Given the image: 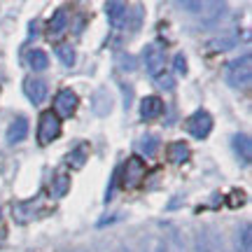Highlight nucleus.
Instances as JSON below:
<instances>
[{
  "label": "nucleus",
  "instance_id": "obj_20",
  "mask_svg": "<svg viewBox=\"0 0 252 252\" xmlns=\"http://www.w3.org/2000/svg\"><path fill=\"white\" fill-rule=\"evenodd\" d=\"M117 63H119V68H122V70H135V59H133V56L119 54L117 56Z\"/></svg>",
  "mask_w": 252,
  "mask_h": 252
},
{
  "label": "nucleus",
  "instance_id": "obj_12",
  "mask_svg": "<svg viewBox=\"0 0 252 252\" xmlns=\"http://www.w3.org/2000/svg\"><path fill=\"white\" fill-rule=\"evenodd\" d=\"M26 63H28V68H33V70H47L49 68V56L42 52V49H28V54H26Z\"/></svg>",
  "mask_w": 252,
  "mask_h": 252
},
{
  "label": "nucleus",
  "instance_id": "obj_25",
  "mask_svg": "<svg viewBox=\"0 0 252 252\" xmlns=\"http://www.w3.org/2000/svg\"><path fill=\"white\" fill-rule=\"evenodd\" d=\"M5 243V231H0V245Z\"/></svg>",
  "mask_w": 252,
  "mask_h": 252
},
{
  "label": "nucleus",
  "instance_id": "obj_13",
  "mask_svg": "<svg viewBox=\"0 0 252 252\" xmlns=\"http://www.w3.org/2000/svg\"><path fill=\"white\" fill-rule=\"evenodd\" d=\"M234 150L236 154L241 157L243 163H250V157H252V145H250V138L245 133H236L234 135Z\"/></svg>",
  "mask_w": 252,
  "mask_h": 252
},
{
  "label": "nucleus",
  "instance_id": "obj_15",
  "mask_svg": "<svg viewBox=\"0 0 252 252\" xmlns=\"http://www.w3.org/2000/svg\"><path fill=\"white\" fill-rule=\"evenodd\" d=\"M196 252H220V243L208 231H201L196 236Z\"/></svg>",
  "mask_w": 252,
  "mask_h": 252
},
{
  "label": "nucleus",
  "instance_id": "obj_24",
  "mask_svg": "<svg viewBox=\"0 0 252 252\" xmlns=\"http://www.w3.org/2000/svg\"><path fill=\"white\" fill-rule=\"evenodd\" d=\"M147 252H166V245L161 241H152V248H147Z\"/></svg>",
  "mask_w": 252,
  "mask_h": 252
},
{
  "label": "nucleus",
  "instance_id": "obj_4",
  "mask_svg": "<svg viewBox=\"0 0 252 252\" xmlns=\"http://www.w3.org/2000/svg\"><path fill=\"white\" fill-rule=\"evenodd\" d=\"M145 70L152 77H161V72L166 70V52L161 42H152L145 47Z\"/></svg>",
  "mask_w": 252,
  "mask_h": 252
},
{
  "label": "nucleus",
  "instance_id": "obj_18",
  "mask_svg": "<svg viewBox=\"0 0 252 252\" xmlns=\"http://www.w3.org/2000/svg\"><path fill=\"white\" fill-rule=\"evenodd\" d=\"M70 189V178L68 175H56L54 182H52V191H54V198H63Z\"/></svg>",
  "mask_w": 252,
  "mask_h": 252
},
{
  "label": "nucleus",
  "instance_id": "obj_7",
  "mask_svg": "<svg viewBox=\"0 0 252 252\" xmlns=\"http://www.w3.org/2000/svg\"><path fill=\"white\" fill-rule=\"evenodd\" d=\"M24 94L31 103L40 105L42 100L47 98V82L45 80H37V77H26L24 80Z\"/></svg>",
  "mask_w": 252,
  "mask_h": 252
},
{
  "label": "nucleus",
  "instance_id": "obj_11",
  "mask_svg": "<svg viewBox=\"0 0 252 252\" xmlns=\"http://www.w3.org/2000/svg\"><path fill=\"white\" fill-rule=\"evenodd\" d=\"M65 26H68V9L65 7H59L54 12V17L49 19V26H47V31H49V35H61L63 31H65Z\"/></svg>",
  "mask_w": 252,
  "mask_h": 252
},
{
  "label": "nucleus",
  "instance_id": "obj_16",
  "mask_svg": "<svg viewBox=\"0 0 252 252\" xmlns=\"http://www.w3.org/2000/svg\"><path fill=\"white\" fill-rule=\"evenodd\" d=\"M56 56H59V61L65 65V68H72L75 65V49H72V45H68V42H63V45L56 47Z\"/></svg>",
  "mask_w": 252,
  "mask_h": 252
},
{
  "label": "nucleus",
  "instance_id": "obj_8",
  "mask_svg": "<svg viewBox=\"0 0 252 252\" xmlns=\"http://www.w3.org/2000/svg\"><path fill=\"white\" fill-rule=\"evenodd\" d=\"M26 135H28V119L24 115H19V117L12 119V124L7 128V143L17 145L21 140H26Z\"/></svg>",
  "mask_w": 252,
  "mask_h": 252
},
{
  "label": "nucleus",
  "instance_id": "obj_22",
  "mask_svg": "<svg viewBox=\"0 0 252 252\" xmlns=\"http://www.w3.org/2000/svg\"><path fill=\"white\" fill-rule=\"evenodd\" d=\"M175 70L180 72V75H185V72H187V59H185L182 54L175 56Z\"/></svg>",
  "mask_w": 252,
  "mask_h": 252
},
{
  "label": "nucleus",
  "instance_id": "obj_19",
  "mask_svg": "<svg viewBox=\"0 0 252 252\" xmlns=\"http://www.w3.org/2000/svg\"><path fill=\"white\" fill-rule=\"evenodd\" d=\"M65 161L70 163V166H75V168H82L84 161H87V147H77L75 152H70L65 157Z\"/></svg>",
  "mask_w": 252,
  "mask_h": 252
},
{
  "label": "nucleus",
  "instance_id": "obj_1",
  "mask_svg": "<svg viewBox=\"0 0 252 252\" xmlns=\"http://www.w3.org/2000/svg\"><path fill=\"white\" fill-rule=\"evenodd\" d=\"M252 82V56L243 54L226 65V84L234 89H248Z\"/></svg>",
  "mask_w": 252,
  "mask_h": 252
},
{
  "label": "nucleus",
  "instance_id": "obj_2",
  "mask_svg": "<svg viewBox=\"0 0 252 252\" xmlns=\"http://www.w3.org/2000/svg\"><path fill=\"white\" fill-rule=\"evenodd\" d=\"M145 173H147V166L145 161H140L138 157H131L126 159L122 171H117V175L122 178V187L124 189H135L140 182L145 180Z\"/></svg>",
  "mask_w": 252,
  "mask_h": 252
},
{
  "label": "nucleus",
  "instance_id": "obj_10",
  "mask_svg": "<svg viewBox=\"0 0 252 252\" xmlns=\"http://www.w3.org/2000/svg\"><path fill=\"white\" fill-rule=\"evenodd\" d=\"M105 9H108L110 24L115 28H122L126 21H128V5H126V2H108Z\"/></svg>",
  "mask_w": 252,
  "mask_h": 252
},
{
  "label": "nucleus",
  "instance_id": "obj_23",
  "mask_svg": "<svg viewBox=\"0 0 252 252\" xmlns=\"http://www.w3.org/2000/svg\"><path fill=\"white\" fill-rule=\"evenodd\" d=\"M157 80H159V84H161V89H173V77L166 75V77H157Z\"/></svg>",
  "mask_w": 252,
  "mask_h": 252
},
{
  "label": "nucleus",
  "instance_id": "obj_21",
  "mask_svg": "<svg viewBox=\"0 0 252 252\" xmlns=\"http://www.w3.org/2000/svg\"><path fill=\"white\" fill-rule=\"evenodd\" d=\"M241 241H243V252H252L250 243H252V238H250V224L245 222L243 224V236H241Z\"/></svg>",
  "mask_w": 252,
  "mask_h": 252
},
{
  "label": "nucleus",
  "instance_id": "obj_5",
  "mask_svg": "<svg viewBox=\"0 0 252 252\" xmlns=\"http://www.w3.org/2000/svg\"><path fill=\"white\" fill-rule=\"evenodd\" d=\"M185 128H187L194 138H198V140L208 138L210 131H213V117H210V112H206V110H196L194 115H189L187 117Z\"/></svg>",
  "mask_w": 252,
  "mask_h": 252
},
{
  "label": "nucleus",
  "instance_id": "obj_9",
  "mask_svg": "<svg viewBox=\"0 0 252 252\" xmlns=\"http://www.w3.org/2000/svg\"><path fill=\"white\" fill-rule=\"evenodd\" d=\"M163 112V100L159 96H145L140 100V117L143 119H157Z\"/></svg>",
  "mask_w": 252,
  "mask_h": 252
},
{
  "label": "nucleus",
  "instance_id": "obj_17",
  "mask_svg": "<svg viewBox=\"0 0 252 252\" xmlns=\"http://www.w3.org/2000/svg\"><path fill=\"white\" fill-rule=\"evenodd\" d=\"M157 150H159V138L157 135H143V140H140V152L145 154V157H150L152 159L154 154H157Z\"/></svg>",
  "mask_w": 252,
  "mask_h": 252
},
{
  "label": "nucleus",
  "instance_id": "obj_3",
  "mask_svg": "<svg viewBox=\"0 0 252 252\" xmlns=\"http://www.w3.org/2000/svg\"><path fill=\"white\" fill-rule=\"evenodd\" d=\"M59 135H61V119L56 117L54 110H45V112L40 115L37 143H40V145H49V143H54Z\"/></svg>",
  "mask_w": 252,
  "mask_h": 252
},
{
  "label": "nucleus",
  "instance_id": "obj_14",
  "mask_svg": "<svg viewBox=\"0 0 252 252\" xmlns=\"http://www.w3.org/2000/svg\"><path fill=\"white\" fill-rule=\"evenodd\" d=\"M189 159V147L182 140H175V143L168 145V161L171 163H185Z\"/></svg>",
  "mask_w": 252,
  "mask_h": 252
},
{
  "label": "nucleus",
  "instance_id": "obj_6",
  "mask_svg": "<svg viewBox=\"0 0 252 252\" xmlns=\"http://www.w3.org/2000/svg\"><path fill=\"white\" fill-rule=\"evenodd\" d=\"M77 94L72 89H61L56 94V100H54V110H56V117H72L75 110H77Z\"/></svg>",
  "mask_w": 252,
  "mask_h": 252
}]
</instances>
